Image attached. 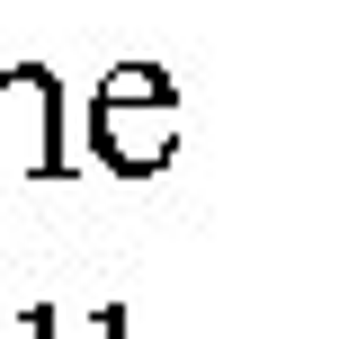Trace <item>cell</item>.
<instances>
[{"mask_svg":"<svg viewBox=\"0 0 357 339\" xmlns=\"http://www.w3.org/2000/svg\"><path fill=\"white\" fill-rule=\"evenodd\" d=\"M89 152L116 179H152L178 152V89L161 63H116L89 98Z\"/></svg>","mask_w":357,"mask_h":339,"instance_id":"obj_1","label":"cell"},{"mask_svg":"<svg viewBox=\"0 0 357 339\" xmlns=\"http://www.w3.org/2000/svg\"><path fill=\"white\" fill-rule=\"evenodd\" d=\"M63 81L45 63H9L0 72V179H63Z\"/></svg>","mask_w":357,"mask_h":339,"instance_id":"obj_2","label":"cell"},{"mask_svg":"<svg viewBox=\"0 0 357 339\" xmlns=\"http://www.w3.org/2000/svg\"><path fill=\"white\" fill-rule=\"evenodd\" d=\"M134 322H126V303H98V312H89V339H126Z\"/></svg>","mask_w":357,"mask_h":339,"instance_id":"obj_3","label":"cell"},{"mask_svg":"<svg viewBox=\"0 0 357 339\" xmlns=\"http://www.w3.org/2000/svg\"><path fill=\"white\" fill-rule=\"evenodd\" d=\"M27 339H63V312H45V303H36V312H27Z\"/></svg>","mask_w":357,"mask_h":339,"instance_id":"obj_4","label":"cell"}]
</instances>
